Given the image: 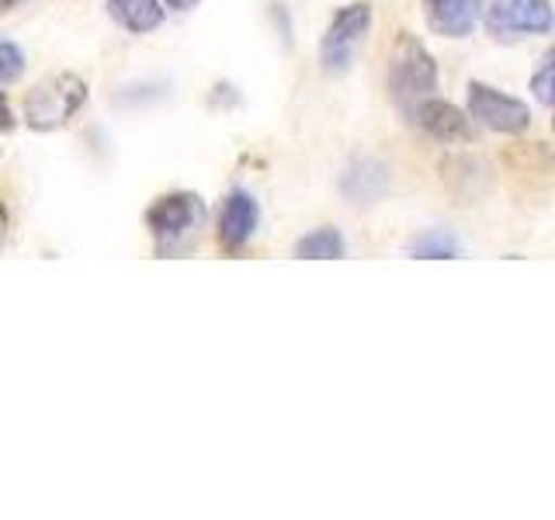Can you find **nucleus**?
<instances>
[{
  "mask_svg": "<svg viewBox=\"0 0 555 520\" xmlns=\"http://www.w3.org/2000/svg\"><path fill=\"white\" fill-rule=\"evenodd\" d=\"M87 101V83L77 74H52L35 83V91L25 98V118L35 132L63 129Z\"/></svg>",
  "mask_w": 555,
  "mask_h": 520,
  "instance_id": "1",
  "label": "nucleus"
},
{
  "mask_svg": "<svg viewBox=\"0 0 555 520\" xmlns=\"http://www.w3.org/2000/svg\"><path fill=\"white\" fill-rule=\"evenodd\" d=\"M406 118L416 129H424L427 135L441 139V143H468V139H473L468 118L455 108V104L441 101V98H421L406 108Z\"/></svg>",
  "mask_w": 555,
  "mask_h": 520,
  "instance_id": "7",
  "label": "nucleus"
},
{
  "mask_svg": "<svg viewBox=\"0 0 555 520\" xmlns=\"http://www.w3.org/2000/svg\"><path fill=\"white\" fill-rule=\"evenodd\" d=\"M25 74V52L14 42H0V87L14 83Z\"/></svg>",
  "mask_w": 555,
  "mask_h": 520,
  "instance_id": "15",
  "label": "nucleus"
},
{
  "mask_svg": "<svg viewBox=\"0 0 555 520\" xmlns=\"http://www.w3.org/2000/svg\"><path fill=\"white\" fill-rule=\"evenodd\" d=\"M369 25H372V8L369 4H351L344 8L334 22H330L326 35H323V66L334 69V74H340V69L351 66L354 52L361 46V39L369 35Z\"/></svg>",
  "mask_w": 555,
  "mask_h": 520,
  "instance_id": "6",
  "label": "nucleus"
},
{
  "mask_svg": "<svg viewBox=\"0 0 555 520\" xmlns=\"http://www.w3.org/2000/svg\"><path fill=\"white\" fill-rule=\"evenodd\" d=\"M8 230H11V219H8L4 202H0V247H4V243H8Z\"/></svg>",
  "mask_w": 555,
  "mask_h": 520,
  "instance_id": "17",
  "label": "nucleus"
},
{
  "mask_svg": "<svg viewBox=\"0 0 555 520\" xmlns=\"http://www.w3.org/2000/svg\"><path fill=\"white\" fill-rule=\"evenodd\" d=\"M257 230V202L247 191H233L222 205V219H219V243L225 250H240Z\"/></svg>",
  "mask_w": 555,
  "mask_h": 520,
  "instance_id": "9",
  "label": "nucleus"
},
{
  "mask_svg": "<svg viewBox=\"0 0 555 520\" xmlns=\"http://www.w3.org/2000/svg\"><path fill=\"white\" fill-rule=\"evenodd\" d=\"M468 115L479 118L486 129L503 132V135H520L531 126V112L525 101H517L486 83L468 87Z\"/></svg>",
  "mask_w": 555,
  "mask_h": 520,
  "instance_id": "5",
  "label": "nucleus"
},
{
  "mask_svg": "<svg viewBox=\"0 0 555 520\" xmlns=\"http://www.w3.org/2000/svg\"><path fill=\"white\" fill-rule=\"evenodd\" d=\"M205 219V205L198 195H191V191H181V195H167L160 198L153 208H150V233L156 236V247L160 250H170L178 247V243L195 233V225Z\"/></svg>",
  "mask_w": 555,
  "mask_h": 520,
  "instance_id": "4",
  "label": "nucleus"
},
{
  "mask_svg": "<svg viewBox=\"0 0 555 520\" xmlns=\"http://www.w3.org/2000/svg\"><path fill=\"white\" fill-rule=\"evenodd\" d=\"M167 4H170V8H178V11H188V8H195L198 0H167Z\"/></svg>",
  "mask_w": 555,
  "mask_h": 520,
  "instance_id": "18",
  "label": "nucleus"
},
{
  "mask_svg": "<svg viewBox=\"0 0 555 520\" xmlns=\"http://www.w3.org/2000/svg\"><path fill=\"white\" fill-rule=\"evenodd\" d=\"M389 91L403 104V112L421 98H430V91H438V63L406 31L396 39L389 56Z\"/></svg>",
  "mask_w": 555,
  "mask_h": 520,
  "instance_id": "2",
  "label": "nucleus"
},
{
  "mask_svg": "<svg viewBox=\"0 0 555 520\" xmlns=\"http://www.w3.org/2000/svg\"><path fill=\"white\" fill-rule=\"evenodd\" d=\"M410 253L416 260H455L459 257V239L444 233V230H434V233H424L421 239L413 243Z\"/></svg>",
  "mask_w": 555,
  "mask_h": 520,
  "instance_id": "13",
  "label": "nucleus"
},
{
  "mask_svg": "<svg viewBox=\"0 0 555 520\" xmlns=\"http://www.w3.org/2000/svg\"><path fill=\"white\" fill-rule=\"evenodd\" d=\"M17 4H22V0H0V14L11 11V8H17Z\"/></svg>",
  "mask_w": 555,
  "mask_h": 520,
  "instance_id": "19",
  "label": "nucleus"
},
{
  "mask_svg": "<svg viewBox=\"0 0 555 520\" xmlns=\"http://www.w3.org/2000/svg\"><path fill=\"white\" fill-rule=\"evenodd\" d=\"M482 14V0H424L427 25L444 39H465Z\"/></svg>",
  "mask_w": 555,
  "mask_h": 520,
  "instance_id": "8",
  "label": "nucleus"
},
{
  "mask_svg": "<svg viewBox=\"0 0 555 520\" xmlns=\"http://www.w3.org/2000/svg\"><path fill=\"white\" fill-rule=\"evenodd\" d=\"M552 129H555V118H552Z\"/></svg>",
  "mask_w": 555,
  "mask_h": 520,
  "instance_id": "20",
  "label": "nucleus"
},
{
  "mask_svg": "<svg viewBox=\"0 0 555 520\" xmlns=\"http://www.w3.org/2000/svg\"><path fill=\"white\" fill-rule=\"evenodd\" d=\"M531 91L542 104H555V49L545 52L542 66H538V74L531 77Z\"/></svg>",
  "mask_w": 555,
  "mask_h": 520,
  "instance_id": "14",
  "label": "nucleus"
},
{
  "mask_svg": "<svg viewBox=\"0 0 555 520\" xmlns=\"http://www.w3.org/2000/svg\"><path fill=\"white\" fill-rule=\"evenodd\" d=\"M344 191L351 195L354 202H375L382 191H386V170L372 160H358L351 170L344 173Z\"/></svg>",
  "mask_w": 555,
  "mask_h": 520,
  "instance_id": "11",
  "label": "nucleus"
},
{
  "mask_svg": "<svg viewBox=\"0 0 555 520\" xmlns=\"http://www.w3.org/2000/svg\"><path fill=\"white\" fill-rule=\"evenodd\" d=\"M14 129V115H11V104L8 98L0 94V132H11Z\"/></svg>",
  "mask_w": 555,
  "mask_h": 520,
  "instance_id": "16",
  "label": "nucleus"
},
{
  "mask_svg": "<svg viewBox=\"0 0 555 520\" xmlns=\"http://www.w3.org/2000/svg\"><path fill=\"white\" fill-rule=\"evenodd\" d=\"M295 257L302 260H340L344 257V239L337 230H312L309 236H302L295 243Z\"/></svg>",
  "mask_w": 555,
  "mask_h": 520,
  "instance_id": "12",
  "label": "nucleus"
},
{
  "mask_svg": "<svg viewBox=\"0 0 555 520\" xmlns=\"http://www.w3.org/2000/svg\"><path fill=\"white\" fill-rule=\"evenodd\" d=\"M548 25H552L548 0H490V8H486V28L500 42L542 35L548 31Z\"/></svg>",
  "mask_w": 555,
  "mask_h": 520,
  "instance_id": "3",
  "label": "nucleus"
},
{
  "mask_svg": "<svg viewBox=\"0 0 555 520\" xmlns=\"http://www.w3.org/2000/svg\"><path fill=\"white\" fill-rule=\"evenodd\" d=\"M108 11L121 28L139 31V35L160 28L164 22L160 0H108Z\"/></svg>",
  "mask_w": 555,
  "mask_h": 520,
  "instance_id": "10",
  "label": "nucleus"
}]
</instances>
